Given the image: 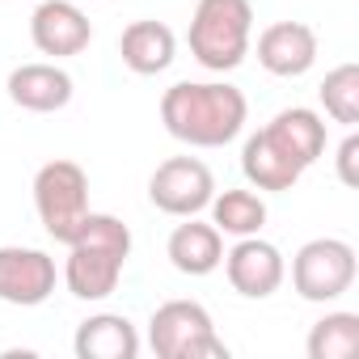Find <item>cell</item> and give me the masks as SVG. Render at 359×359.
Wrapping results in <instances>:
<instances>
[{
    "label": "cell",
    "mask_w": 359,
    "mask_h": 359,
    "mask_svg": "<svg viewBox=\"0 0 359 359\" xmlns=\"http://www.w3.org/2000/svg\"><path fill=\"white\" fill-rule=\"evenodd\" d=\"M245 114H250L245 93L224 81H182L161 97L165 131L191 148H224L229 140L241 135Z\"/></svg>",
    "instance_id": "obj_1"
},
{
    "label": "cell",
    "mask_w": 359,
    "mask_h": 359,
    "mask_svg": "<svg viewBox=\"0 0 359 359\" xmlns=\"http://www.w3.org/2000/svg\"><path fill=\"white\" fill-rule=\"evenodd\" d=\"M127 254H131V229L118 216L85 212V220L68 241V262H64L68 292L76 300H106L123 279Z\"/></svg>",
    "instance_id": "obj_2"
},
{
    "label": "cell",
    "mask_w": 359,
    "mask_h": 359,
    "mask_svg": "<svg viewBox=\"0 0 359 359\" xmlns=\"http://www.w3.org/2000/svg\"><path fill=\"white\" fill-rule=\"evenodd\" d=\"M250 34H254L250 0H199L187 43L208 72H233L250 55Z\"/></svg>",
    "instance_id": "obj_3"
},
{
    "label": "cell",
    "mask_w": 359,
    "mask_h": 359,
    "mask_svg": "<svg viewBox=\"0 0 359 359\" xmlns=\"http://www.w3.org/2000/svg\"><path fill=\"white\" fill-rule=\"evenodd\" d=\"M148 346L156 359H229V346L199 300H165L148 321Z\"/></svg>",
    "instance_id": "obj_4"
},
{
    "label": "cell",
    "mask_w": 359,
    "mask_h": 359,
    "mask_svg": "<svg viewBox=\"0 0 359 359\" xmlns=\"http://www.w3.org/2000/svg\"><path fill=\"white\" fill-rule=\"evenodd\" d=\"M34 208H39L47 237L68 245L76 224L89 212V173L76 161H47L34 173Z\"/></svg>",
    "instance_id": "obj_5"
},
{
    "label": "cell",
    "mask_w": 359,
    "mask_h": 359,
    "mask_svg": "<svg viewBox=\"0 0 359 359\" xmlns=\"http://www.w3.org/2000/svg\"><path fill=\"white\" fill-rule=\"evenodd\" d=\"M355 283V250L338 237H317L292 258V287L309 304H330Z\"/></svg>",
    "instance_id": "obj_6"
},
{
    "label": "cell",
    "mask_w": 359,
    "mask_h": 359,
    "mask_svg": "<svg viewBox=\"0 0 359 359\" xmlns=\"http://www.w3.org/2000/svg\"><path fill=\"white\" fill-rule=\"evenodd\" d=\"M216 195V177L199 156H169L156 165V173L148 177V199L156 212L165 216H199Z\"/></svg>",
    "instance_id": "obj_7"
},
{
    "label": "cell",
    "mask_w": 359,
    "mask_h": 359,
    "mask_svg": "<svg viewBox=\"0 0 359 359\" xmlns=\"http://www.w3.org/2000/svg\"><path fill=\"white\" fill-rule=\"evenodd\" d=\"M55 292V258L30 245H0V300L34 309Z\"/></svg>",
    "instance_id": "obj_8"
},
{
    "label": "cell",
    "mask_w": 359,
    "mask_h": 359,
    "mask_svg": "<svg viewBox=\"0 0 359 359\" xmlns=\"http://www.w3.org/2000/svg\"><path fill=\"white\" fill-rule=\"evenodd\" d=\"M224 275H229L233 292H241L250 300H266L271 292H279L287 262L271 241H262L254 233V237H237V245L224 254Z\"/></svg>",
    "instance_id": "obj_9"
},
{
    "label": "cell",
    "mask_w": 359,
    "mask_h": 359,
    "mask_svg": "<svg viewBox=\"0 0 359 359\" xmlns=\"http://www.w3.org/2000/svg\"><path fill=\"white\" fill-rule=\"evenodd\" d=\"M30 39L43 55L68 60L93 43V26H89V18L76 0H43L30 18Z\"/></svg>",
    "instance_id": "obj_10"
},
{
    "label": "cell",
    "mask_w": 359,
    "mask_h": 359,
    "mask_svg": "<svg viewBox=\"0 0 359 359\" xmlns=\"http://www.w3.org/2000/svg\"><path fill=\"white\" fill-rule=\"evenodd\" d=\"M258 64L271 76H304L317 64V30L304 22H275L258 34Z\"/></svg>",
    "instance_id": "obj_11"
},
{
    "label": "cell",
    "mask_w": 359,
    "mask_h": 359,
    "mask_svg": "<svg viewBox=\"0 0 359 359\" xmlns=\"http://www.w3.org/2000/svg\"><path fill=\"white\" fill-rule=\"evenodd\" d=\"M165 254H169L173 271H182L191 279H203V275H212L224 262V233L216 224H203V220L187 216V224H177L169 233Z\"/></svg>",
    "instance_id": "obj_12"
},
{
    "label": "cell",
    "mask_w": 359,
    "mask_h": 359,
    "mask_svg": "<svg viewBox=\"0 0 359 359\" xmlns=\"http://www.w3.org/2000/svg\"><path fill=\"white\" fill-rule=\"evenodd\" d=\"M9 97L22 110L55 114L72 102V76L60 64H22L9 72Z\"/></svg>",
    "instance_id": "obj_13"
},
{
    "label": "cell",
    "mask_w": 359,
    "mask_h": 359,
    "mask_svg": "<svg viewBox=\"0 0 359 359\" xmlns=\"http://www.w3.org/2000/svg\"><path fill=\"white\" fill-rule=\"evenodd\" d=\"M177 39L165 22H131L118 39V55L135 76H156L173 64Z\"/></svg>",
    "instance_id": "obj_14"
},
{
    "label": "cell",
    "mask_w": 359,
    "mask_h": 359,
    "mask_svg": "<svg viewBox=\"0 0 359 359\" xmlns=\"http://www.w3.org/2000/svg\"><path fill=\"white\" fill-rule=\"evenodd\" d=\"M300 169H309L321 152H325V123L317 110H304V106H292V110H279L266 127H262Z\"/></svg>",
    "instance_id": "obj_15"
},
{
    "label": "cell",
    "mask_w": 359,
    "mask_h": 359,
    "mask_svg": "<svg viewBox=\"0 0 359 359\" xmlns=\"http://www.w3.org/2000/svg\"><path fill=\"white\" fill-rule=\"evenodd\" d=\"M76 359H135L140 334L123 313H97L76 330Z\"/></svg>",
    "instance_id": "obj_16"
},
{
    "label": "cell",
    "mask_w": 359,
    "mask_h": 359,
    "mask_svg": "<svg viewBox=\"0 0 359 359\" xmlns=\"http://www.w3.org/2000/svg\"><path fill=\"white\" fill-rule=\"evenodd\" d=\"M241 169H245V177H250V187H258V191H292V187L300 182V173H304L266 131H258V135L245 140V148H241Z\"/></svg>",
    "instance_id": "obj_17"
},
{
    "label": "cell",
    "mask_w": 359,
    "mask_h": 359,
    "mask_svg": "<svg viewBox=\"0 0 359 359\" xmlns=\"http://www.w3.org/2000/svg\"><path fill=\"white\" fill-rule=\"evenodd\" d=\"M212 224L229 237H254L266 224V203L254 191H220L212 195Z\"/></svg>",
    "instance_id": "obj_18"
},
{
    "label": "cell",
    "mask_w": 359,
    "mask_h": 359,
    "mask_svg": "<svg viewBox=\"0 0 359 359\" xmlns=\"http://www.w3.org/2000/svg\"><path fill=\"white\" fill-rule=\"evenodd\" d=\"M309 359H351L359 355V313H325L304 342Z\"/></svg>",
    "instance_id": "obj_19"
},
{
    "label": "cell",
    "mask_w": 359,
    "mask_h": 359,
    "mask_svg": "<svg viewBox=\"0 0 359 359\" xmlns=\"http://www.w3.org/2000/svg\"><path fill=\"white\" fill-rule=\"evenodd\" d=\"M321 106L334 123L355 127L359 123V64H338L321 81Z\"/></svg>",
    "instance_id": "obj_20"
},
{
    "label": "cell",
    "mask_w": 359,
    "mask_h": 359,
    "mask_svg": "<svg viewBox=\"0 0 359 359\" xmlns=\"http://www.w3.org/2000/svg\"><path fill=\"white\" fill-rule=\"evenodd\" d=\"M338 177L342 187H359V135L355 131L338 144Z\"/></svg>",
    "instance_id": "obj_21"
},
{
    "label": "cell",
    "mask_w": 359,
    "mask_h": 359,
    "mask_svg": "<svg viewBox=\"0 0 359 359\" xmlns=\"http://www.w3.org/2000/svg\"><path fill=\"white\" fill-rule=\"evenodd\" d=\"M76 5H89V0H76Z\"/></svg>",
    "instance_id": "obj_22"
}]
</instances>
